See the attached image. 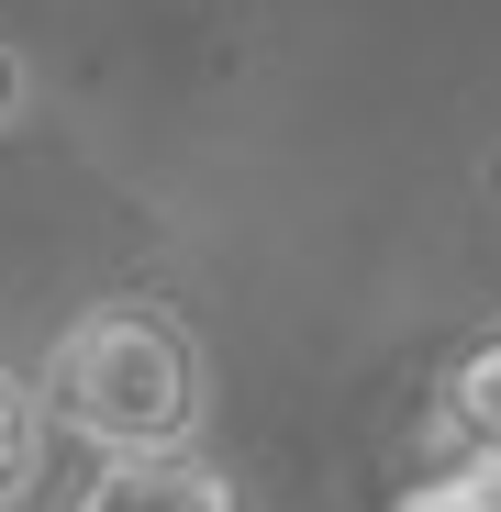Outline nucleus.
<instances>
[{
	"instance_id": "nucleus-1",
	"label": "nucleus",
	"mask_w": 501,
	"mask_h": 512,
	"mask_svg": "<svg viewBox=\"0 0 501 512\" xmlns=\"http://www.w3.org/2000/svg\"><path fill=\"white\" fill-rule=\"evenodd\" d=\"M45 412L67 435H90L101 457H145V446H190L201 435V346L179 312L156 301H101L56 334L45 357Z\"/></svg>"
},
{
	"instance_id": "nucleus-2",
	"label": "nucleus",
	"mask_w": 501,
	"mask_h": 512,
	"mask_svg": "<svg viewBox=\"0 0 501 512\" xmlns=\"http://www.w3.org/2000/svg\"><path fill=\"white\" fill-rule=\"evenodd\" d=\"M67 512H234V479L190 446H145V457H101Z\"/></svg>"
},
{
	"instance_id": "nucleus-3",
	"label": "nucleus",
	"mask_w": 501,
	"mask_h": 512,
	"mask_svg": "<svg viewBox=\"0 0 501 512\" xmlns=\"http://www.w3.org/2000/svg\"><path fill=\"white\" fill-rule=\"evenodd\" d=\"M446 423H457L468 446L501 457V323H479L468 346L446 357Z\"/></svg>"
},
{
	"instance_id": "nucleus-4",
	"label": "nucleus",
	"mask_w": 501,
	"mask_h": 512,
	"mask_svg": "<svg viewBox=\"0 0 501 512\" xmlns=\"http://www.w3.org/2000/svg\"><path fill=\"white\" fill-rule=\"evenodd\" d=\"M34 457H45V390H23L0 368V512L34 490Z\"/></svg>"
},
{
	"instance_id": "nucleus-5",
	"label": "nucleus",
	"mask_w": 501,
	"mask_h": 512,
	"mask_svg": "<svg viewBox=\"0 0 501 512\" xmlns=\"http://www.w3.org/2000/svg\"><path fill=\"white\" fill-rule=\"evenodd\" d=\"M401 512H490V490H479V468H446L424 490H401Z\"/></svg>"
},
{
	"instance_id": "nucleus-6",
	"label": "nucleus",
	"mask_w": 501,
	"mask_h": 512,
	"mask_svg": "<svg viewBox=\"0 0 501 512\" xmlns=\"http://www.w3.org/2000/svg\"><path fill=\"white\" fill-rule=\"evenodd\" d=\"M23 112V67H12V45H0V123Z\"/></svg>"
}]
</instances>
